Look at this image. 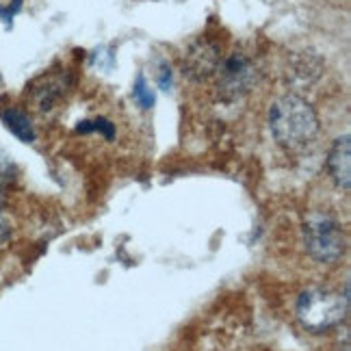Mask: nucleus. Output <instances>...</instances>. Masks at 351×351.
Instances as JSON below:
<instances>
[{"instance_id": "nucleus-3", "label": "nucleus", "mask_w": 351, "mask_h": 351, "mask_svg": "<svg viewBox=\"0 0 351 351\" xmlns=\"http://www.w3.org/2000/svg\"><path fill=\"white\" fill-rule=\"evenodd\" d=\"M304 247L317 263H336L345 254L341 223L328 213H310L304 221Z\"/></svg>"}, {"instance_id": "nucleus-11", "label": "nucleus", "mask_w": 351, "mask_h": 351, "mask_svg": "<svg viewBox=\"0 0 351 351\" xmlns=\"http://www.w3.org/2000/svg\"><path fill=\"white\" fill-rule=\"evenodd\" d=\"M18 178V167L16 163L0 150V186H5V184H11L13 180Z\"/></svg>"}, {"instance_id": "nucleus-5", "label": "nucleus", "mask_w": 351, "mask_h": 351, "mask_svg": "<svg viewBox=\"0 0 351 351\" xmlns=\"http://www.w3.org/2000/svg\"><path fill=\"white\" fill-rule=\"evenodd\" d=\"M219 63H221L219 46L208 42V39H199V42H195L186 50V55L182 59V70L191 80H204L217 72Z\"/></svg>"}, {"instance_id": "nucleus-14", "label": "nucleus", "mask_w": 351, "mask_h": 351, "mask_svg": "<svg viewBox=\"0 0 351 351\" xmlns=\"http://www.w3.org/2000/svg\"><path fill=\"white\" fill-rule=\"evenodd\" d=\"M3 206H5V197H3V193H0V210H3Z\"/></svg>"}, {"instance_id": "nucleus-10", "label": "nucleus", "mask_w": 351, "mask_h": 351, "mask_svg": "<svg viewBox=\"0 0 351 351\" xmlns=\"http://www.w3.org/2000/svg\"><path fill=\"white\" fill-rule=\"evenodd\" d=\"M76 130H78V132H100V134H104V137L109 139V141L115 137V126L111 124L109 119H104V117H98V119H85V121H80Z\"/></svg>"}, {"instance_id": "nucleus-12", "label": "nucleus", "mask_w": 351, "mask_h": 351, "mask_svg": "<svg viewBox=\"0 0 351 351\" xmlns=\"http://www.w3.org/2000/svg\"><path fill=\"white\" fill-rule=\"evenodd\" d=\"M173 83V74H171V67L167 63H160V70H158V87L163 91H169Z\"/></svg>"}, {"instance_id": "nucleus-6", "label": "nucleus", "mask_w": 351, "mask_h": 351, "mask_svg": "<svg viewBox=\"0 0 351 351\" xmlns=\"http://www.w3.org/2000/svg\"><path fill=\"white\" fill-rule=\"evenodd\" d=\"M328 173L334 180V184L343 189V191H349L351 186V139L349 134H343L339 137L328 152Z\"/></svg>"}, {"instance_id": "nucleus-9", "label": "nucleus", "mask_w": 351, "mask_h": 351, "mask_svg": "<svg viewBox=\"0 0 351 351\" xmlns=\"http://www.w3.org/2000/svg\"><path fill=\"white\" fill-rule=\"evenodd\" d=\"M132 100L137 102L143 111H150L156 102L154 89L150 87V83H147L143 74H139L137 80H134V85H132Z\"/></svg>"}, {"instance_id": "nucleus-1", "label": "nucleus", "mask_w": 351, "mask_h": 351, "mask_svg": "<svg viewBox=\"0 0 351 351\" xmlns=\"http://www.w3.org/2000/svg\"><path fill=\"white\" fill-rule=\"evenodd\" d=\"M319 115L313 104L297 93H285L269 106V130L289 150L308 145L319 134Z\"/></svg>"}, {"instance_id": "nucleus-2", "label": "nucleus", "mask_w": 351, "mask_h": 351, "mask_svg": "<svg viewBox=\"0 0 351 351\" xmlns=\"http://www.w3.org/2000/svg\"><path fill=\"white\" fill-rule=\"evenodd\" d=\"M295 313L306 330L321 334L345 321L349 313V300L347 295L330 289H308L297 300Z\"/></svg>"}, {"instance_id": "nucleus-4", "label": "nucleus", "mask_w": 351, "mask_h": 351, "mask_svg": "<svg viewBox=\"0 0 351 351\" xmlns=\"http://www.w3.org/2000/svg\"><path fill=\"white\" fill-rule=\"evenodd\" d=\"M217 72V93L223 102L241 100L245 93H250V89L256 85V78H258V72H256V65L252 63V59H247L245 55H239V52L221 61Z\"/></svg>"}, {"instance_id": "nucleus-8", "label": "nucleus", "mask_w": 351, "mask_h": 351, "mask_svg": "<svg viewBox=\"0 0 351 351\" xmlns=\"http://www.w3.org/2000/svg\"><path fill=\"white\" fill-rule=\"evenodd\" d=\"M0 119H3V124L7 126V130L11 134H16V137L24 143H33L35 141V128L31 124L29 115L20 109H5L0 113Z\"/></svg>"}, {"instance_id": "nucleus-7", "label": "nucleus", "mask_w": 351, "mask_h": 351, "mask_svg": "<svg viewBox=\"0 0 351 351\" xmlns=\"http://www.w3.org/2000/svg\"><path fill=\"white\" fill-rule=\"evenodd\" d=\"M321 72H323V61L317 55H313V52H300V55H295L291 59L287 78L289 83L297 87H308L321 76Z\"/></svg>"}, {"instance_id": "nucleus-13", "label": "nucleus", "mask_w": 351, "mask_h": 351, "mask_svg": "<svg viewBox=\"0 0 351 351\" xmlns=\"http://www.w3.org/2000/svg\"><path fill=\"white\" fill-rule=\"evenodd\" d=\"M11 241V226L7 219H3V215H0V247L7 245Z\"/></svg>"}]
</instances>
